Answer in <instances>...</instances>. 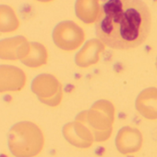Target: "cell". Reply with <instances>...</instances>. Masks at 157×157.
I'll list each match as a JSON object with an SVG mask.
<instances>
[{
  "label": "cell",
  "mask_w": 157,
  "mask_h": 157,
  "mask_svg": "<svg viewBox=\"0 0 157 157\" xmlns=\"http://www.w3.org/2000/svg\"><path fill=\"white\" fill-rule=\"evenodd\" d=\"M116 146L123 155L137 153L143 146V134L136 128L124 127L117 135Z\"/></svg>",
  "instance_id": "9c48e42d"
},
{
  "label": "cell",
  "mask_w": 157,
  "mask_h": 157,
  "mask_svg": "<svg viewBox=\"0 0 157 157\" xmlns=\"http://www.w3.org/2000/svg\"><path fill=\"white\" fill-rule=\"evenodd\" d=\"M27 84L25 72L12 64H0V94L21 91Z\"/></svg>",
  "instance_id": "8992f818"
},
{
  "label": "cell",
  "mask_w": 157,
  "mask_h": 157,
  "mask_svg": "<svg viewBox=\"0 0 157 157\" xmlns=\"http://www.w3.org/2000/svg\"><path fill=\"white\" fill-rule=\"evenodd\" d=\"M63 134L69 144L80 148H88L94 141L90 129L80 121L66 124L63 128Z\"/></svg>",
  "instance_id": "ba28073f"
},
{
  "label": "cell",
  "mask_w": 157,
  "mask_h": 157,
  "mask_svg": "<svg viewBox=\"0 0 157 157\" xmlns=\"http://www.w3.org/2000/svg\"><path fill=\"white\" fill-rule=\"evenodd\" d=\"M137 111L147 120H157V88L148 87L143 90L135 104Z\"/></svg>",
  "instance_id": "8fae6325"
},
{
  "label": "cell",
  "mask_w": 157,
  "mask_h": 157,
  "mask_svg": "<svg viewBox=\"0 0 157 157\" xmlns=\"http://www.w3.org/2000/svg\"><path fill=\"white\" fill-rule=\"evenodd\" d=\"M20 27V20L14 10L8 5L0 4V33L10 34Z\"/></svg>",
  "instance_id": "5bb4252c"
},
{
  "label": "cell",
  "mask_w": 157,
  "mask_h": 157,
  "mask_svg": "<svg viewBox=\"0 0 157 157\" xmlns=\"http://www.w3.org/2000/svg\"><path fill=\"white\" fill-rule=\"evenodd\" d=\"M105 43L99 39L88 40L75 56V63L81 68H86L97 63L100 55L105 50Z\"/></svg>",
  "instance_id": "30bf717a"
},
{
  "label": "cell",
  "mask_w": 157,
  "mask_h": 157,
  "mask_svg": "<svg viewBox=\"0 0 157 157\" xmlns=\"http://www.w3.org/2000/svg\"><path fill=\"white\" fill-rule=\"evenodd\" d=\"M35 1L40 2V3H50V2H52L54 0H35Z\"/></svg>",
  "instance_id": "9a60e30c"
},
{
  "label": "cell",
  "mask_w": 157,
  "mask_h": 157,
  "mask_svg": "<svg viewBox=\"0 0 157 157\" xmlns=\"http://www.w3.org/2000/svg\"><path fill=\"white\" fill-rule=\"evenodd\" d=\"M7 145L13 156L35 157L43 149L44 136L35 123L19 121L10 128Z\"/></svg>",
  "instance_id": "7a4b0ae2"
},
{
  "label": "cell",
  "mask_w": 157,
  "mask_h": 157,
  "mask_svg": "<svg viewBox=\"0 0 157 157\" xmlns=\"http://www.w3.org/2000/svg\"><path fill=\"white\" fill-rule=\"evenodd\" d=\"M115 109L111 102L99 100L95 102L90 110L81 113L76 121H80L87 125L93 133L94 141H106L112 132Z\"/></svg>",
  "instance_id": "3957f363"
},
{
  "label": "cell",
  "mask_w": 157,
  "mask_h": 157,
  "mask_svg": "<svg viewBox=\"0 0 157 157\" xmlns=\"http://www.w3.org/2000/svg\"><path fill=\"white\" fill-rule=\"evenodd\" d=\"M152 17L143 0H106L95 22V32L105 45L130 50L143 44L151 30Z\"/></svg>",
  "instance_id": "6da1fadb"
},
{
  "label": "cell",
  "mask_w": 157,
  "mask_h": 157,
  "mask_svg": "<svg viewBox=\"0 0 157 157\" xmlns=\"http://www.w3.org/2000/svg\"><path fill=\"white\" fill-rule=\"evenodd\" d=\"M155 65H156V68H157V58H156V63H155Z\"/></svg>",
  "instance_id": "2e32d148"
},
{
  "label": "cell",
  "mask_w": 157,
  "mask_h": 157,
  "mask_svg": "<svg viewBox=\"0 0 157 157\" xmlns=\"http://www.w3.org/2000/svg\"><path fill=\"white\" fill-rule=\"evenodd\" d=\"M31 42L24 36H13L0 40V60L21 61L29 53Z\"/></svg>",
  "instance_id": "52a82bcc"
},
{
  "label": "cell",
  "mask_w": 157,
  "mask_h": 157,
  "mask_svg": "<svg viewBox=\"0 0 157 157\" xmlns=\"http://www.w3.org/2000/svg\"><path fill=\"white\" fill-rule=\"evenodd\" d=\"M52 38L56 46L60 50L73 52L82 45L85 40V33L78 24L66 20L55 27Z\"/></svg>",
  "instance_id": "5b68a950"
},
{
  "label": "cell",
  "mask_w": 157,
  "mask_h": 157,
  "mask_svg": "<svg viewBox=\"0 0 157 157\" xmlns=\"http://www.w3.org/2000/svg\"><path fill=\"white\" fill-rule=\"evenodd\" d=\"M47 61L48 52L46 47L40 42L32 41L31 42V49L28 55L20 62L29 68L36 69L46 64Z\"/></svg>",
  "instance_id": "4fadbf2b"
},
{
  "label": "cell",
  "mask_w": 157,
  "mask_h": 157,
  "mask_svg": "<svg viewBox=\"0 0 157 157\" xmlns=\"http://www.w3.org/2000/svg\"><path fill=\"white\" fill-rule=\"evenodd\" d=\"M100 11L101 6L99 0H76V16L85 24H93L96 22Z\"/></svg>",
  "instance_id": "7c38bea8"
},
{
  "label": "cell",
  "mask_w": 157,
  "mask_h": 157,
  "mask_svg": "<svg viewBox=\"0 0 157 157\" xmlns=\"http://www.w3.org/2000/svg\"><path fill=\"white\" fill-rule=\"evenodd\" d=\"M31 92L43 104L49 107H56L63 98L60 82L50 74H41L33 78L31 84Z\"/></svg>",
  "instance_id": "277c9868"
}]
</instances>
